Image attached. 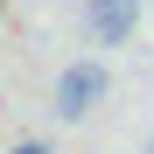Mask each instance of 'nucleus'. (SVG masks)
I'll use <instances>...</instances> for the list:
<instances>
[{
	"label": "nucleus",
	"mask_w": 154,
	"mask_h": 154,
	"mask_svg": "<svg viewBox=\"0 0 154 154\" xmlns=\"http://www.w3.org/2000/svg\"><path fill=\"white\" fill-rule=\"evenodd\" d=\"M105 98V63H70L56 77V119H91V105Z\"/></svg>",
	"instance_id": "f257e3e1"
},
{
	"label": "nucleus",
	"mask_w": 154,
	"mask_h": 154,
	"mask_svg": "<svg viewBox=\"0 0 154 154\" xmlns=\"http://www.w3.org/2000/svg\"><path fill=\"white\" fill-rule=\"evenodd\" d=\"M84 28H91L98 49L133 42V28H140V0H84Z\"/></svg>",
	"instance_id": "f03ea898"
},
{
	"label": "nucleus",
	"mask_w": 154,
	"mask_h": 154,
	"mask_svg": "<svg viewBox=\"0 0 154 154\" xmlns=\"http://www.w3.org/2000/svg\"><path fill=\"white\" fill-rule=\"evenodd\" d=\"M7 154H49V140H21V147H7Z\"/></svg>",
	"instance_id": "7ed1b4c3"
},
{
	"label": "nucleus",
	"mask_w": 154,
	"mask_h": 154,
	"mask_svg": "<svg viewBox=\"0 0 154 154\" xmlns=\"http://www.w3.org/2000/svg\"><path fill=\"white\" fill-rule=\"evenodd\" d=\"M147 154H154V140H147Z\"/></svg>",
	"instance_id": "20e7f679"
}]
</instances>
